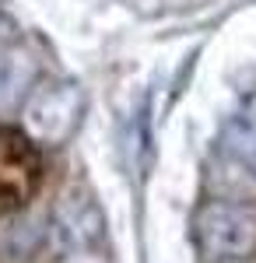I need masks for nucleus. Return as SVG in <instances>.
Returning a JSON list of instances; mask_svg holds the SVG:
<instances>
[{
  "instance_id": "nucleus-1",
  "label": "nucleus",
  "mask_w": 256,
  "mask_h": 263,
  "mask_svg": "<svg viewBox=\"0 0 256 263\" xmlns=\"http://www.w3.org/2000/svg\"><path fill=\"white\" fill-rule=\"evenodd\" d=\"M197 242L214 263H239L256 253V214L239 203L211 200L197 214Z\"/></svg>"
},
{
  "instance_id": "nucleus-4",
  "label": "nucleus",
  "mask_w": 256,
  "mask_h": 263,
  "mask_svg": "<svg viewBox=\"0 0 256 263\" xmlns=\"http://www.w3.org/2000/svg\"><path fill=\"white\" fill-rule=\"evenodd\" d=\"M57 242L70 253H88V246L102 235V211L84 193H67L57 207Z\"/></svg>"
},
{
  "instance_id": "nucleus-6",
  "label": "nucleus",
  "mask_w": 256,
  "mask_h": 263,
  "mask_svg": "<svg viewBox=\"0 0 256 263\" xmlns=\"http://www.w3.org/2000/svg\"><path fill=\"white\" fill-rule=\"evenodd\" d=\"M211 186L225 203L239 200V197H253L256 193V172L246 168L242 162H217L211 165Z\"/></svg>"
},
{
  "instance_id": "nucleus-3",
  "label": "nucleus",
  "mask_w": 256,
  "mask_h": 263,
  "mask_svg": "<svg viewBox=\"0 0 256 263\" xmlns=\"http://www.w3.org/2000/svg\"><path fill=\"white\" fill-rule=\"evenodd\" d=\"M84 112V95L78 84H46L28 95L25 137L32 144H60L70 137Z\"/></svg>"
},
{
  "instance_id": "nucleus-7",
  "label": "nucleus",
  "mask_w": 256,
  "mask_h": 263,
  "mask_svg": "<svg viewBox=\"0 0 256 263\" xmlns=\"http://www.w3.org/2000/svg\"><path fill=\"white\" fill-rule=\"evenodd\" d=\"M4 232H0V249L7 253V256H14V260H25V256H32V249L39 246V235H42V224L35 218H25V214H11V218H4Z\"/></svg>"
},
{
  "instance_id": "nucleus-9",
  "label": "nucleus",
  "mask_w": 256,
  "mask_h": 263,
  "mask_svg": "<svg viewBox=\"0 0 256 263\" xmlns=\"http://www.w3.org/2000/svg\"><path fill=\"white\" fill-rule=\"evenodd\" d=\"M60 263H105V260H102V256H95V253L88 249V253H70L67 260H60Z\"/></svg>"
},
{
  "instance_id": "nucleus-5",
  "label": "nucleus",
  "mask_w": 256,
  "mask_h": 263,
  "mask_svg": "<svg viewBox=\"0 0 256 263\" xmlns=\"http://www.w3.org/2000/svg\"><path fill=\"white\" fill-rule=\"evenodd\" d=\"M35 81V57L25 46H7L0 49V112L14 109Z\"/></svg>"
},
{
  "instance_id": "nucleus-2",
  "label": "nucleus",
  "mask_w": 256,
  "mask_h": 263,
  "mask_svg": "<svg viewBox=\"0 0 256 263\" xmlns=\"http://www.w3.org/2000/svg\"><path fill=\"white\" fill-rule=\"evenodd\" d=\"M42 182L39 144L25 137V130L0 126V218H11L28 207Z\"/></svg>"
},
{
  "instance_id": "nucleus-8",
  "label": "nucleus",
  "mask_w": 256,
  "mask_h": 263,
  "mask_svg": "<svg viewBox=\"0 0 256 263\" xmlns=\"http://www.w3.org/2000/svg\"><path fill=\"white\" fill-rule=\"evenodd\" d=\"M225 147H228V155L242 162L246 168H253L256 172V116H235V120L228 123V130H225Z\"/></svg>"
}]
</instances>
